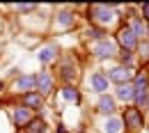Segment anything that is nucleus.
Wrapping results in <instances>:
<instances>
[{
	"mask_svg": "<svg viewBox=\"0 0 149 133\" xmlns=\"http://www.w3.org/2000/svg\"><path fill=\"white\" fill-rule=\"evenodd\" d=\"M57 87V78H55V71H51V69H41L35 74V92L39 96H44V99H48V96L55 92Z\"/></svg>",
	"mask_w": 149,
	"mask_h": 133,
	"instance_id": "5",
	"label": "nucleus"
},
{
	"mask_svg": "<svg viewBox=\"0 0 149 133\" xmlns=\"http://www.w3.org/2000/svg\"><path fill=\"white\" fill-rule=\"evenodd\" d=\"M94 110L99 115H103V117H110V115H117L119 113V103L115 101V96L108 92V94H101L96 99V106H94Z\"/></svg>",
	"mask_w": 149,
	"mask_h": 133,
	"instance_id": "13",
	"label": "nucleus"
},
{
	"mask_svg": "<svg viewBox=\"0 0 149 133\" xmlns=\"http://www.w3.org/2000/svg\"><path fill=\"white\" fill-rule=\"evenodd\" d=\"M85 19H87L90 25L103 28V30H110L115 25L119 28L124 23V16H119L115 5H87L85 7Z\"/></svg>",
	"mask_w": 149,
	"mask_h": 133,
	"instance_id": "1",
	"label": "nucleus"
},
{
	"mask_svg": "<svg viewBox=\"0 0 149 133\" xmlns=\"http://www.w3.org/2000/svg\"><path fill=\"white\" fill-rule=\"evenodd\" d=\"M87 53H90L94 60H112V57H117V53H119V46H117L115 37L108 35V37L99 39V41L87 44Z\"/></svg>",
	"mask_w": 149,
	"mask_h": 133,
	"instance_id": "3",
	"label": "nucleus"
},
{
	"mask_svg": "<svg viewBox=\"0 0 149 133\" xmlns=\"http://www.w3.org/2000/svg\"><path fill=\"white\" fill-rule=\"evenodd\" d=\"M135 60L142 62V67H149V41H140L135 48Z\"/></svg>",
	"mask_w": 149,
	"mask_h": 133,
	"instance_id": "23",
	"label": "nucleus"
},
{
	"mask_svg": "<svg viewBox=\"0 0 149 133\" xmlns=\"http://www.w3.org/2000/svg\"><path fill=\"white\" fill-rule=\"evenodd\" d=\"M16 133H48V124H46V119L44 117H39V115H35L21 131Z\"/></svg>",
	"mask_w": 149,
	"mask_h": 133,
	"instance_id": "19",
	"label": "nucleus"
},
{
	"mask_svg": "<svg viewBox=\"0 0 149 133\" xmlns=\"http://www.w3.org/2000/svg\"><path fill=\"white\" fill-rule=\"evenodd\" d=\"M53 30L55 32H71L76 25H78V14L69 7H62L57 14H53V21H51Z\"/></svg>",
	"mask_w": 149,
	"mask_h": 133,
	"instance_id": "6",
	"label": "nucleus"
},
{
	"mask_svg": "<svg viewBox=\"0 0 149 133\" xmlns=\"http://www.w3.org/2000/svg\"><path fill=\"white\" fill-rule=\"evenodd\" d=\"M115 41H117V46H119V51H131V53H135V48H138V37L133 35V30H131L129 25H126V21L117 28V32L112 35Z\"/></svg>",
	"mask_w": 149,
	"mask_h": 133,
	"instance_id": "7",
	"label": "nucleus"
},
{
	"mask_svg": "<svg viewBox=\"0 0 149 133\" xmlns=\"http://www.w3.org/2000/svg\"><path fill=\"white\" fill-rule=\"evenodd\" d=\"M147 133H149V126H147Z\"/></svg>",
	"mask_w": 149,
	"mask_h": 133,
	"instance_id": "29",
	"label": "nucleus"
},
{
	"mask_svg": "<svg viewBox=\"0 0 149 133\" xmlns=\"http://www.w3.org/2000/svg\"><path fill=\"white\" fill-rule=\"evenodd\" d=\"M80 76V64H78V60L74 55H69V53H64V55H60L55 64V78L62 83V85H76V80Z\"/></svg>",
	"mask_w": 149,
	"mask_h": 133,
	"instance_id": "2",
	"label": "nucleus"
},
{
	"mask_svg": "<svg viewBox=\"0 0 149 133\" xmlns=\"http://www.w3.org/2000/svg\"><path fill=\"white\" fill-rule=\"evenodd\" d=\"M110 80H108V76H106V71L103 69H96V71H92L90 74V90H92L94 94H108L110 92Z\"/></svg>",
	"mask_w": 149,
	"mask_h": 133,
	"instance_id": "11",
	"label": "nucleus"
},
{
	"mask_svg": "<svg viewBox=\"0 0 149 133\" xmlns=\"http://www.w3.org/2000/svg\"><path fill=\"white\" fill-rule=\"evenodd\" d=\"M5 92V80H0V94Z\"/></svg>",
	"mask_w": 149,
	"mask_h": 133,
	"instance_id": "28",
	"label": "nucleus"
},
{
	"mask_svg": "<svg viewBox=\"0 0 149 133\" xmlns=\"http://www.w3.org/2000/svg\"><path fill=\"white\" fill-rule=\"evenodd\" d=\"M60 46L57 44H46V46H41L39 48V53H37V60H39V64L44 67V69H48V67H55L57 64V60H60Z\"/></svg>",
	"mask_w": 149,
	"mask_h": 133,
	"instance_id": "9",
	"label": "nucleus"
},
{
	"mask_svg": "<svg viewBox=\"0 0 149 133\" xmlns=\"http://www.w3.org/2000/svg\"><path fill=\"white\" fill-rule=\"evenodd\" d=\"M131 85H133L135 92H149V71H147V67H140V69L135 71Z\"/></svg>",
	"mask_w": 149,
	"mask_h": 133,
	"instance_id": "20",
	"label": "nucleus"
},
{
	"mask_svg": "<svg viewBox=\"0 0 149 133\" xmlns=\"http://www.w3.org/2000/svg\"><path fill=\"white\" fill-rule=\"evenodd\" d=\"M138 9H140V14H138V16H140V19H145V21H149V2H147V5H140Z\"/></svg>",
	"mask_w": 149,
	"mask_h": 133,
	"instance_id": "25",
	"label": "nucleus"
},
{
	"mask_svg": "<svg viewBox=\"0 0 149 133\" xmlns=\"http://www.w3.org/2000/svg\"><path fill=\"white\" fill-rule=\"evenodd\" d=\"M60 96H62L67 103H71V106H80V103H83V94H80L78 85H62V87H60Z\"/></svg>",
	"mask_w": 149,
	"mask_h": 133,
	"instance_id": "17",
	"label": "nucleus"
},
{
	"mask_svg": "<svg viewBox=\"0 0 149 133\" xmlns=\"http://www.w3.org/2000/svg\"><path fill=\"white\" fill-rule=\"evenodd\" d=\"M55 133H69V129L64 124H55Z\"/></svg>",
	"mask_w": 149,
	"mask_h": 133,
	"instance_id": "26",
	"label": "nucleus"
},
{
	"mask_svg": "<svg viewBox=\"0 0 149 133\" xmlns=\"http://www.w3.org/2000/svg\"><path fill=\"white\" fill-rule=\"evenodd\" d=\"M142 113H145V117L149 115V99H147V106H145V110H142Z\"/></svg>",
	"mask_w": 149,
	"mask_h": 133,
	"instance_id": "27",
	"label": "nucleus"
},
{
	"mask_svg": "<svg viewBox=\"0 0 149 133\" xmlns=\"http://www.w3.org/2000/svg\"><path fill=\"white\" fill-rule=\"evenodd\" d=\"M133 94H135V90H133L131 83H126V85H115V90H112L115 101L122 103V106H133Z\"/></svg>",
	"mask_w": 149,
	"mask_h": 133,
	"instance_id": "16",
	"label": "nucleus"
},
{
	"mask_svg": "<svg viewBox=\"0 0 149 133\" xmlns=\"http://www.w3.org/2000/svg\"><path fill=\"white\" fill-rule=\"evenodd\" d=\"M138 69H126L122 64H112L110 69L106 71V76L110 80V85H126V83H133V76H135Z\"/></svg>",
	"mask_w": 149,
	"mask_h": 133,
	"instance_id": "8",
	"label": "nucleus"
},
{
	"mask_svg": "<svg viewBox=\"0 0 149 133\" xmlns=\"http://www.w3.org/2000/svg\"><path fill=\"white\" fill-rule=\"evenodd\" d=\"M32 117H35V113L28 110L25 106H21V103H14V106H12V124L16 126V131H21Z\"/></svg>",
	"mask_w": 149,
	"mask_h": 133,
	"instance_id": "14",
	"label": "nucleus"
},
{
	"mask_svg": "<svg viewBox=\"0 0 149 133\" xmlns=\"http://www.w3.org/2000/svg\"><path fill=\"white\" fill-rule=\"evenodd\" d=\"M83 37L87 39L90 44L92 41H99V39H103V37H108V30H103V28H96V25H85V30H83Z\"/></svg>",
	"mask_w": 149,
	"mask_h": 133,
	"instance_id": "21",
	"label": "nucleus"
},
{
	"mask_svg": "<svg viewBox=\"0 0 149 133\" xmlns=\"http://www.w3.org/2000/svg\"><path fill=\"white\" fill-rule=\"evenodd\" d=\"M0 48H2V44H0Z\"/></svg>",
	"mask_w": 149,
	"mask_h": 133,
	"instance_id": "30",
	"label": "nucleus"
},
{
	"mask_svg": "<svg viewBox=\"0 0 149 133\" xmlns=\"http://www.w3.org/2000/svg\"><path fill=\"white\" fill-rule=\"evenodd\" d=\"M19 103H21V106H25L28 110H32L35 115L41 113V110L46 108V99H44V96H39L37 92H28V94H23Z\"/></svg>",
	"mask_w": 149,
	"mask_h": 133,
	"instance_id": "15",
	"label": "nucleus"
},
{
	"mask_svg": "<svg viewBox=\"0 0 149 133\" xmlns=\"http://www.w3.org/2000/svg\"><path fill=\"white\" fill-rule=\"evenodd\" d=\"M126 21V25H129L131 30H133V35L138 37V41H149V21L140 19L138 14H131Z\"/></svg>",
	"mask_w": 149,
	"mask_h": 133,
	"instance_id": "12",
	"label": "nucleus"
},
{
	"mask_svg": "<svg viewBox=\"0 0 149 133\" xmlns=\"http://www.w3.org/2000/svg\"><path fill=\"white\" fill-rule=\"evenodd\" d=\"M9 9L16 12V14H35L37 5H9Z\"/></svg>",
	"mask_w": 149,
	"mask_h": 133,
	"instance_id": "24",
	"label": "nucleus"
},
{
	"mask_svg": "<svg viewBox=\"0 0 149 133\" xmlns=\"http://www.w3.org/2000/svg\"><path fill=\"white\" fill-rule=\"evenodd\" d=\"M9 90H12V94H19V96L28 94V92H35V74H19L12 80Z\"/></svg>",
	"mask_w": 149,
	"mask_h": 133,
	"instance_id": "10",
	"label": "nucleus"
},
{
	"mask_svg": "<svg viewBox=\"0 0 149 133\" xmlns=\"http://www.w3.org/2000/svg\"><path fill=\"white\" fill-rule=\"evenodd\" d=\"M119 117H122V124H124V133H140L147 124L145 113L140 108H135V106H124Z\"/></svg>",
	"mask_w": 149,
	"mask_h": 133,
	"instance_id": "4",
	"label": "nucleus"
},
{
	"mask_svg": "<svg viewBox=\"0 0 149 133\" xmlns=\"http://www.w3.org/2000/svg\"><path fill=\"white\" fill-rule=\"evenodd\" d=\"M117 64H122V67H126V69H138V67H135V64H138L135 53H131V51H119V53H117Z\"/></svg>",
	"mask_w": 149,
	"mask_h": 133,
	"instance_id": "22",
	"label": "nucleus"
},
{
	"mask_svg": "<svg viewBox=\"0 0 149 133\" xmlns=\"http://www.w3.org/2000/svg\"><path fill=\"white\" fill-rule=\"evenodd\" d=\"M101 133H124V124H122L119 113H117V115H110V117H103Z\"/></svg>",
	"mask_w": 149,
	"mask_h": 133,
	"instance_id": "18",
	"label": "nucleus"
}]
</instances>
